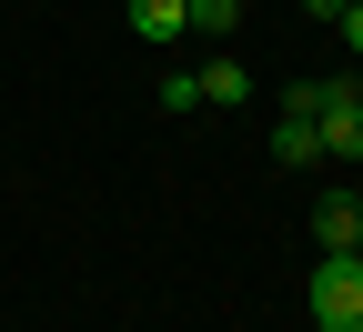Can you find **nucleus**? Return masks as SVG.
<instances>
[{
  "label": "nucleus",
  "mask_w": 363,
  "mask_h": 332,
  "mask_svg": "<svg viewBox=\"0 0 363 332\" xmlns=\"http://www.w3.org/2000/svg\"><path fill=\"white\" fill-rule=\"evenodd\" d=\"M303 312H313V332H363V262L353 252H313Z\"/></svg>",
  "instance_id": "obj_1"
},
{
  "label": "nucleus",
  "mask_w": 363,
  "mask_h": 332,
  "mask_svg": "<svg viewBox=\"0 0 363 332\" xmlns=\"http://www.w3.org/2000/svg\"><path fill=\"white\" fill-rule=\"evenodd\" d=\"M313 131H323V161H363V81H323Z\"/></svg>",
  "instance_id": "obj_2"
},
{
  "label": "nucleus",
  "mask_w": 363,
  "mask_h": 332,
  "mask_svg": "<svg viewBox=\"0 0 363 332\" xmlns=\"http://www.w3.org/2000/svg\"><path fill=\"white\" fill-rule=\"evenodd\" d=\"M272 161H293V171H303V161H323V131H313V111H293V101L272 111Z\"/></svg>",
  "instance_id": "obj_3"
},
{
  "label": "nucleus",
  "mask_w": 363,
  "mask_h": 332,
  "mask_svg": "<svg viewBox=\"0 0 363 332\" xmlns=\"http://www.w3.org/2000/svg\"><path fill=\"white\" fill-rule=\"evenodd\" d=\"M353 231H363V202L353 192H323V202H313V242H323V252H353Z\"/></svg>",
  "instance_id": "obj_4"
},
{
  "label": "nucleus",
  "mask_w": 363,
  "mask_h": 332,
  "mask_svg": "<svg viewBox=\"0 0 363 332\" xmlns=\"http://www.w3.org/2000/svg\"><path fill=\"white\" fill-rule=\"evenodd\" d=\"M192 81H202V101H212V111H242V101H252V71H242L233 51H222V61H202Z\"/></svg>",
  "instance_id": "obj_5"
},
{
  "label": "nucleus",
  "mask_w": 363,
  "mask_h": 332,
  "mask_svg": "<svg viewBox=\"0 0 363 332\" xmlns=\"http://www.w3.org/2000/svg\"><path fill=\"white\" fill-rule=\"evenodd\" d=\"M242 21V0H182V30H202V40H233Z\"/></svg>",
  "instance_id": "obj_6"
},
{
  "label": "nucleus",
  "mask_w": 363,
  "mask_h": 332,
  "mask_svg": "<svg viewBox=\"0 0 363 332\" xmlns=\"http://www.w3.org/2000/svg\"><path fill=\"white\" fill-rule=\"evenodd\" d=\"M131 30L142 40H182V0H131Z\"/></svg>",
  "instance_id": "obj_7"
},
{
  "label": "nucleus",
  "mask_w": 363,
  "mask_h": 332,
  "mask_svg": "<svg viewBox=\"0 0 363 332\" xmlns=\"http://www.w3.org/2000/svg\"><path fill=\"white\" fill-rule=\"evenodd\" d=\"M333 30H343V51H353V61H363V0H353V11H343V21H333Z\"/></svg>",
  "instance_id": "obj_8"
},
{
  "label": "nucleus",
  "mask_w": 363,
  "mask_h": 332,
  "mask_svg": "<svg viewBox=\"0 0 363 332\" xmlns=\"http://www.w3.org/2000/svg\"><path fill=\"white\" fill-rule=\"evenodd\" d=\"M303 11H313V21H343V11H353V0H303Z\"/></svg>",
  "instance_id": "obj_9"
},
{
  "label": "nucleus",
  "mask_w": 363,
  "mask_h": 332,
  "mask_svg": "<svg viewBox=\"0 0 363 332\" xmlns=\"http://www.w3.org/2000/svg\"><path fill=\"white\" fill-rule=\"evenodd\" d=\"M353 262H363V231H353Z\"/></svg>",
  "instance_id": "obj_10"
}]
</instances>
